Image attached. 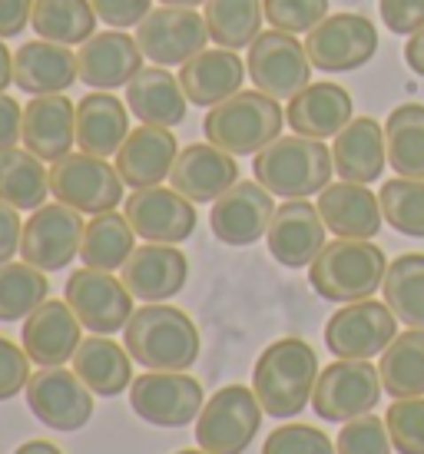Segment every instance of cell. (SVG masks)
<instances>
[{
    "label": "cell",
    "mask_w": 424,
    "mask_h": 454,
    "mask_svg": "<svg viewBox=\"0 0 424 454\" xmlns=\"http://www.w3.org/2000/svg\"><path fill=\"white\" fill-rule=\"evenodd\" d=\"M123 345L146 372H186L200 358V328L176 305L146 302L126 322Z\"/></svg>",
    "instance_id": "1"
},
{
    "label": "cell",
    "mask_w": 424,
    "mask_h": 454,
    "mask_svg": "<svg viewBox=\"0 0 424 454\" xmlns=\"http://www.w3.org/2000/svg\"><path fill=\"white\" fill-rule=\"evenodd\" d=\"M318 381V355L305 339L272 341L252 368V391L265 415L295 418L312 402Z\"/></svg>",
    "instance_id": "2"
},
{
    "label": "cell",
    "mask_w": 424,
    "mask_h": 454,
    "mask_svg": "<svg viewBox=\"0 0 424 454\" xmlns=\"http://www.w3.org/2000/svg\"><path fill=\"white\" fill-rule=\"evenodd\" d=\"M252 173L272 196L282 200H309L332 183L335 163L332 150L312 137H279L263 153H255Z\"/></svg>",
    "instance_id": "3"
},
{
    "label": "cell",
    "mask_w": 424,
    "mask_h": 454,
    "mask_svg": "<svg viewBox=\"0 0 424 454\" xmlns=\"http://www.w3.org/2000/svg\"><path fill=\"white\" fill-rule=\"evenodd\" d=\"M385 253L372 239H335L309 265V286L325 302H362L385 286Z\"/></svg>",
    "instance_id": "4"
},
{
    "label": "cell",
    "mask_w": 424,
    "mask_h": 454,
    "mask_svg": "<svg viewBox=\"0 0 424 454\" xmlns=\"http://www.w3.org/2000/svg\"><path fill=\"white\" fill-rule=\"evenodd\" d=\"M282 123H286V114L275 97L263 90H239L236 97L209 106V114L202 120V133L212 146L232 156H255L282 137Z\"/></svg>",
    "instance_id": "5"
},
{
    "label": "cell",
    "mask_w": 424,
    "mask_h": 454,
    "mask_svg": "<svg viewBox=\"0 0 424 454\" xmlns=\"http://www.w3.org/2000/svg\"><path fill=\"white\" fill-rule=\"evenodd\" d=\"M123 176L103 156L93 153H67L51 166V192L53 200L70 206L83 215L110 213L123 202Z\"/></svg>",
    "instance_id": "6"
},
{
    "label": "cell",
    "mask_w": 424,
    "mask_h": 454,
    "mask_svg": "<svg viewBox=\"0 0 424 454\" xmlns=\"http://www.w3.org/2000/svg\"><path fill=\"white\" fill-rule=\"evenodd\" d=\"M263 404L246 385H225L202 404L196 418V442L209 454H242L259 434Z\"/></svg>",
    "instance_id": "7"
},
{
    "label": "cell",
    "mask_w": 424,
    "mask_h": 454,
    "mask_svg": "<svg viewBox=\"0 0 424 454\" xmlns=\"http://www.w3.org/2000/svg\"><path fill=\"white\" fill-rule=\"evenodd\" d=\"M381 372L368 358H338L318 372L312 391V408L322 421L345 425L351 418H362L374 411L381 402Z\"/></svg>",
    "instance_id": "8"
},
{
    "label": "cell",
    "mask_w": 424,
    "mask_h": 454,
    "mask_svg": "<svg viewBox=\"0 0 424 454\" xmlns=\"http://www.w3.org/2000/svg\"><path fill=\"white\" fill-rule=\"evenodd\" d=\"M246 70L255 90H263L275 100H292L312 83V60H309L305 43H299L295 34L275 30V27L249 43Z\"/></svg>",
    "instance_id": "9"
},
{
    "label": "cell",
    "mask_w": 424,
    "mask_h": 454,
    "mask_svg": "<svg viewBox=\"0 0 424 454\" xmlns=\"http://www.w3.org/2000/svg\"><path fill=\"white\" fill-rule=\"evenodd\" d=\"M202 404V385L186 372H146L130 385V408L156 428H186Z\"/></svg>",
    "instance_id": "10"
},
{
    "label": "cell",
    "mask_w": 424,
    "mask_h": 454,
    "mask_svg": "<svg viewBox=\"0 0 424 454\" xmlns=\"http://www.w3.org/2000/svg\"><path fill=\"white\" fill-rule=\"evenodd\" d=\"M305 51L315 70L349 74L378 53V27L362 13H328L315 30H309Z\"/></svg>",
    "instance_id": "11"
},
{
    "label": "cell",
    "mask_w": 424,
    "mask_h": 454,
    "mask_svg": "<svg viewBox=\"0 0 424 454\" xmlns=\"http://www.w3.org/2000/svg\"><path fill=\"white\" fill-rule=\"evenodd\" d=\"M67 305L76 312L80 325L93 332V335H113V332H123L130 316L137 312L133 309V295L123 286V278H113L103 269H76L67 278V289H63Z\"/></svg>",
    "instance_id": "12"
},
{
    "label": "cell",
    "mask_w": 424,
    "mask_h": 454,
    "mask_svg": "<svg viewBox=\"0 0 424 454\" xmlns=\"http://www.w3.org/2000/svg\"><path fill=\"white\" fill-rule=\"evenodd\" d=\"M209 27L192 7H156L137 24V43L156 67H183L206 51Z\"/></svg>",
    "instance_id": "13"
},
{
    "label": "cell",
    "mask_w": 424,
    "mask_h": 454,
    "mask_svg": "<svg viewBox=\"0 0 424 454\" xmlns=\"http://www.w3.org/2000/svg\"><path fill=\"white\" fill-rule=\"evenodd\" d=\"M398 335V316L388 302H362L342 305L335 316L325 322V345L335 358H374L381 355Z\"/></svg>",
    "instance_id": "14"
},
{
    "label": "cell",
    "mask_w": 424,
    "mask_h": 454,
    "mask_svg": "<svg viewBox=\"0 0 424 454\" xmlns=\"http://www.w3.org/2000/svg\"><path fill=\"white\" fill-rule=\"evenodd\" d=\"M83 213H76L63 202H43L40 209L30 213L20 239V255L24 262L37 265L43 272H60L80 255L83 246Z\"/></svg>",
    "instance_id": "15"
},
{
    "label": "cell",
    "mask_w": 424,
    "mask_h": 454,
    "mask_svg": "<svg viewBox=\"0 0 424 454\" xmlns=\"http://www.w3.org/2000/svg\"><path fill=\"white\" fill-rule=\"evenodd\" d=\"M27 404L53 431H80L93 418V391L67 368H40L27 381Z\"/></svg>",
    "instance_id": "16"
},
{
    "label": "cell",
    "mask_w": 424,
    "mask_h": 454,
    "mask_svg": "<svg viewBox=\"0 0 424 454\" xmlns=\"http://www.w3.org/2000/svg\"><path fill=\"white\" fill-rule=\"evenodd\" d=\"M272 215V192L265 190L259 179H239L236 186H229L212 202L209 229L225 246H252L269 232Z\"/></svg>",
    "instance_id": "17"
},
{
    "label": "cell",
    "mask_w": 424,
    "mask_h": 454,
    "mask_svg": "<svg viewBox=\"0 0 424 454\" xmlns=\"http://www.w3.org/2000/svg\"><path fill=\"white\" fill-rule=\"evenodd\" d=\"M123 215L130 219L133 232L146 242L176 246L196 232V202L176 192L173 186L169 190H162V186L133 190V196L123 206Z\"/></svg>",
    "instance_id": "18"
},
{
    "label": "cell",
    "mask_w": 424,
    "mask_h": 454,
    "mask_svg": "<svg viewBox=\"0 0 424 454\" xmlns=\"http://www.w3.org/2000/svg\"><path fill=\"white\" fill-rule=\"evenodd\" d=\"M325 226L318 206L309 200H286L275 206L272 226L265 232L269 253L279 265L286 269H305L315 262V255L325 249Z\"/></svg>",
    "instance_id": "19"
},
{
    "label": "cell",
    "mask_w": 424,
    "mask_h": 454,
    "mask_svg": "<svg viewBox=\"0 0 424 454\" xmlns=\"http://www.w3.org/2000/svg\"><path fill=\"white\" fill-rule=\"evenodd\" d=\"M120 278L139 302H166L183 292L189 278V262L176 246L146 242L133 249V255L120 269Z\"/></svg>",
    "instance_id": "20"
},
{
    "label": "cell",
    "mask_w": 424,
    "mask_h": 454,
    "mask_svg": "<svg viewBox=\"0 0 424 454\" xmlns=\"http://www.w3.org/2000/svg\"><path fill=\"white\" fill-rule=\"evenodd\" d=\"M80 318L76 312L57 299H47L43 305H37L30 316L24 318V352L30 355V362L40 368H57L74 362L76 348H80Z\"/></svg>",
    "instance_id": "21"
},
{
    "label": "cell",
    "mask_w": 424,
    "mask_h": 454,
    "mask_svg": "<svg viewBox=\"0 0 424 454\" xmlns=\"http://www.w3.org/2000/svg\"><path fill=\"white\" fill-rule=\"evenodd\" d=\"M176 192H183L192 202H216L229 186L239 183V163L232 153L206 143H189L186 150H179L169 173Z\"/></svg>",
    "instance_id": "22"
},
{
    "label": "cell",
    "mask_w": 424,
    "mask_h": 454,
    "mask_svg": "<svg viewBox=\"0 0 424 454\" xmlns=\"http://www.w3.org/2000/svg\"><path fill=\"white\" fill-rule=\"evenodd\" d=\"M176 156H179V143L173 129L143 123L130 129L126 143L120 146L116 169L130 190H150V186H162V179H169Z\"/></svg>",
    "instance_id": "23"
},
{
    "label": "cell",
    "mask_w": 424,
    "mask_h": 454,
    "mask_svg": "<svg viewBox=\"0 0 424 454\" xmlns=\"http://www.w3.org/2000/svg\"><path fill=\"white\" fill-rule=\"evenodd\" d=\"M76 70H80V80L93 90L126 87L143 70V51L123 30H103V34H93L87 43H80Z\"/></svg>",
    "instance_id": "24"
},
{
    "label": "cell",
    "mask_w": 424,
    "mask_h": 454,
    "mask_svg": "<svg viewBox=\"0 0 424 454\" xmlns=\"http://www.w3.org/2000/svg\"><path fill=\"white\" fill-rule=\"evenodd\" d=\"M318 213H322L328 232L338 239H372L381 232V202L362 183H328L318 192Z\"/></svg>",
    "instance_id": "25"
},
{
    "label": "cell",
    "mask_w": 424,
    "mask_h": 454,
    "mask_svg": "<svg viewBox=\"0 0 424 454\" xmlns=\"http://www.w3.org/2000/svg\"><path fill=\"white\" fill-rule=\"evenodd\" d=\"M351 114H355V103H351L349 90L332 83V80H322V83H309L302 93L288 100L286 123L299 137L328 139L349 127Z\"/></svg>",
    "instance_id": "26"
},
{
    "label": "cell",
    "mask_w": 424,
    "mask_h": 454,
    "mask_svg": "<svg viewBox=\"0 0 424 454\" xmlns=\"http://www.w3.org/2000/svg\"><path fill=\"white\" fill-rule=\"evenodd\" d=\"M76 143V106L63 93L34 97L24 110V146L43 163H57Z\"/></svg>",
    "instance_id": "27"
},
{
    "label": "cell",
    "mask_w": 424,
    "mask_h": 454,
    "mask_svg": "<svg viewBox=\"0 0 424 454\" xmlns=\"http://www.w3.org/2000/svg\"><path fill=\"white\" fill-rule=\"evenodd\" d=\"M80 80L76 70V53L63 43L53 40H27L20 51L13 53V83L30 93V97H43V93H63Z\"/></svg>",
    "instance_id": "28"
},
{
    "label": "cell",
    "mask_w": 424,
    "mask_h": 454,
    "mask_svg": "<svg viewBox=\"0 0 424 454\" xmlns=\"http://www.w3.org/2000/svg\"><path fill=\"white\" fill-rule=\"evenodd\" d=\"M246 64L239 60L236 51L229 47H212V51L196 53L192 60L183 64L179 70V83L186 90V100L196 106H216V103L236 97L242 83H246Z\"/></svg>",
    "instance_id": "29"
},
{
    "label": "cell",
    "mask_w": 424,
    "mask_h": 454,
    "mask_svg": "<svg viewBox=\"0 0 424 454\" xmlns=\"http://www.w3.org/2000/svg\"><path fill=\"white\" fill-rule=\"evenodd\" d=\"M130 137V106L110 90H93L76 103V143L83 153L110 160Z\"/></svg>",
    "instance_id": "30"
},
{
    "label": "cell",
    "mask_w": 424,
    "mask_h": 454,
    "mask_svg": "<svg viewBox=\"0 0 424 454\" xmlns=\"http://www.w3.org/2000/svg\"><path fill=\"white\" fill-rule=\"evenodd\" d=\"M332 163H335L338 179H349V183L368 186L374 179H381L388 163L385 127L372 116L351 120L332 143Z\"/></svg>",
    "instance_id": "31"
},
{
    "label": "cell",
    "mask_w": 424,
    "mask_h": 454,
    "mask_svg": "<svg viewBox=\"0 0 424 454\" xmlns=\"http://www.w3.org/2000/svg\"><path fill=\"white\" fill-rule=\"evenodd\" d=\"M126 106L139 123L179 127L186 120V90L166 67H143L126 83Z\"/></svg>",
    "instance_id": "32"
},
{
    "label": "cell",
    "mask_w": 424,
    "mask_h": 454,
    "mask_svg": "<svg viewBox=\"0 0 424 454\" xmlns=\"http://www.w3.org/2000/svg\"><path fill=\"white\" fill-rule=\"evenodd\" d=\"M133 358L126 352V345H116L110 335H90L80 341L74 355V372L93 395L116 398L120 391L133 385Z\"/></svg>",
    "instance_id": "33"
},
{
    "label": "cell",
    "mask_w": 424,
    "mask_h": 454,
    "mask_svg": "<svg viewBox=\"0 0 424 454\" xmlns=\"http://www.w3.org/2000/svg\"><path fill=\"white\" fill-rule=\"evenodd\" d=\"M137 249V232L130 226V219L120 215L116 209L110 213H97L83 229V246H80V259L90 269H103V272H116L123 269L126 259Z\"/></svg>",
    "instance_id": "34"
},
{
    "label": "cell",
    "mask_w": 424,
    "mask_h": 454,
    "mask_svg": "<svg viewBox=\"0 0 424 454\" xmlns=\"http://www.w3.org/2000/svg\"><path fill=\"white\" fill-rule=\"evenodd\" d=\"M391 398H424V328L398 332L378 362Z\"/></svg>",
    "instance_id": "35"
},
{
    "label": "cell",
    "mask_w": 424,
    "mask_h": 454,
    "mask_svg": "<svg viewBox=\"0 0 424 454\" xmlns=\"http://www.w3.org/2000/svg\"><path fill=\"white\" fill-rule=\"evenodd\" d=\"M388 166L408 179H424V103H401L385 120Z\"/></svg>",
    "instance_id": "36"
},
{
    "label": "cell",
    "mask_w": 424,
    "mask_h": 454,
    "mask_svg": "<svg viewBox=\"0 0 424 454\" xmlns=\"http://www.w3.org/2000/svg\"><path fill=\"white\" fill-rule=\"evenodd\" d=\"M51 196V169L30 150H0V200L17 209H40Z\"/></svg>",
    "instance_id": "37"
},
{
    "label": "cell",
    "mask_w": 424,
    "mask_h": 454,
    "mask_svg": "<svg viewBox=\"0 0 424 454\" xmlns=\"http://www.w3.org/2000/svg\"><path fill=\"white\" fill-rule=\"evenodd\" d=\"M97 20L100 17L90 0H37L30 27L37 30V37L76 47L97 34Z\"/></svg>",
    "instance_id": "38"
},
{
    "label": "cell",
    "mask_w": 424,
    "mask_h": 454,
    "mask_svg": "<svg viewBox=\"0 0 424 454\" xmlns=\"http://www.w3.org/2000/svg\"><path fill=\"white\" fill-rule=\"evenodd\" d=\"M206 27L216 47H249L263 34V0H206Z\"/></svg>",
    "instance_id": "39"
},
{
    "label": "cell",
    "mask_w": 424,
    "mask_h": 454,
    "mask_svg": "<svg viewBox=\"0 0 424 454\" xmlns=\"http://www.w3.org/2000/svg\"><path fill=\"white\" fill-rule=\"evenodd\" d=\"M385 302L408 328H424V253H404L388 262Z\"/></svg>",
    "instance_id": "40"
},
{
    "label": "cell",
    "mask_w": 424,
    "mask_h": 454,
    "mask_svg": "<svg viewBox=\"0 0 424 454\" xmlns=\"http://www.w3.org/2000/svg\"><path fill=\"white\" fill-rule=\"evenodd\" d=\"M47 272L30 262L0 265V322H24L37 305L47 302Z\"/></svg>",
    "instance_id": "41"
},
{
    "label": "cell",
    "mask_w": 424,
    "mask_h": 454,
    "mask_svg": "<svg viewBox=\"0 0 424 454\" xmlns=\"http://www.w3.org/2000/svg\"><path fill=\"white\" fill-rule=\"evenodd\" d=\"M378 202H381L385 223L395 232L424 239V179H388L378 192Z\"/></svg>",
    "instance_id": "42"
},
{
    "label": "cell",
    "mask_w": 424,
    "mask_h": 454,
    "mask_svg": "<svg viewBox=\"0 0 424 454\" xmlns=\"http://www.w3.org/2000/svg\"><path fill=\"white\" fill-rule=\"evenodd\" d=\"M385 425L398 454H424V398H395Z\"/></svg>",
    "instance_id": "43"
},
{
    "label": "cell",
    "mask_w": 424,
    "mask_h": 454,
    "mask_svg": "<svg viewBox=\"0 0 424 454\" xmlns=\"http://www.w3.org/2000/svg\"><path fill=\"white\" fill-rule=\"evenodd\" d=\"M391 434L388 425L378 415H362L345 421V428L338 431L335 454H391Z\"/></svg>",
    "instance_id": "44"
},
{
    "label": "cell",
    "mask_w": 424,
    "mask_h": 454,
    "mask_svg": "<svg viewBox=\"0 0 424 454\" xmlns=\"http://www.w3.org/2000/svg\"><path fill=\"white\" fill-rule=\"evenodd\" d=\"M265 20L286 34H309L328 17V0H263Z\"/></svg>",
    "instance_id": "45"
},
{
    "label": "cell",
    "mask_w": 424,
    "mask_h": 454,
    "mask_svg": "<svg viewBox=\"0 0 424 454\" xmlns=\"http://www.w3.org/2000/svg\"><path fill=\"white\" fill-rule=\"evenodd\" d=\"M263 454H335V444L312 425H282L265 438Z\"/></svg>",
    "instance_id": "46"
},
{
    "label": "cell",
    "mask_w": 424,
    "mask_h": 454,
    "mask_svg": "<svg viewBox=\"0 0 424 454\" xmlns=\"http://www.w3.org/2000/svg\"><path fill=\"white\" fill-rule=\"evenodd\" d=\"M27 381H30V355L0 335V402H11L13 395L27 391Z\"/></svg>",
    "instance_id": "47"
},
{
    "label": "cell",
    "mask_w": 424,
    "mask_h": 454,
    "mask_svg": "<svg viewBox=\"0 0 424 454\" xmlns=\"http://www.w3.org/2000/svg\"><path fill=\"white\" fill-rule=\"evenodd\" d=\"M381 20L391 34H408L424 27V0H378Z\"/></svg>",
    "instance_id": "48"
},
{
    "label": "cell",
    "mask_w": 424,
    "mask_h": 454,
    "mask_svg": "<svg viewBox=\"0 0 424 454\" xmlns=\"http://www.w3.org/2000/svg\"><path fill=\"white\" fill-rule=\"evenodd\" d=\"M90 4L103 24L116 27V30L139 24L153 11V0H90Z\"/></svg>",
    "instance_id": "49"
},
{
    "label": "cell",
    "mask_w": 424,
    "mask_h": 454,
    "mask_svg": "<svg viewBox=\"0 0 424 454\" xmlns=\"http://www.w3.org/2000/svg\"><path fill=\"white\" fill-rule=\"evenodd\" d=\"M20 239H24V223H20V209L11 202L0 200V265L11 262L20 253Z\"/></svg>",
    "instance_id": "50"
},
{
    "label": "cell",
    "mask_w": 424,
    "mask_h": 454,
    "mask_svg": "<svg viewBox=\"0 0 424 454\" xmlns=\"http://www.w3.org/2000/svg\"><path fill=\"white\" fill-rule=\"evenodd\" d=\"M17 139H24V110L13 97L0 93V150H13Z\"/></svg>",
    "instance_id": "51"
},
{
    "label": "cell",
    "mask_w": 424,
    "mask_h": 454,
    "mask_svg": "<svg viewBox=\"0 0 424 454\" xmlns=\"http://www.w3.org/2000/svg\"><path fill=\"white\" fill-rule=\"evenodd\" d=\"M34 4L37 0H0V37H20L34 20Z\"/></svg>",
    "instance_id": "52"
},
{
    "label": "cell",
    "mask_w": 424,
    "mask_h": 454,
    "mask_svg": "<svg viewBox=\"0 0 424 454\" xmlns=\"http://www.w3.org/2000/svg\"><path fill=\"white\" fill-rule=\"evenodd\" d=\"M404 60H408V67H412L414 74L424 76V27L408 37V43H404Z\"/></svg>",
    "instance_id": "53"
},
{
    "label": "cell",
    "mask_w": 424,
    "mask_h": 454,
    "mask_svg": "<svg viewBox=\"0 0 424 454\" xmlns=\"http://www.w3.org/2000/svg\"><path fill=\"white\" fill-rule=\"evenodd\" d=\"M13 83V57L11 51L4 47V37H0V93Z\"/></svg>",
    "instance_id": "54"
},
{
    "label": "cell",
    "mask_w": 424,
    "mask_h": 454,
    "mask_svg": "<svg viewBox=\"0 0 424 454\" xmlns=\"http://www.w3.org/2000/svg\"><path fill=\"white\" fill-rule=\"evenodd\" d=\"M13 454H63V451L53 442H40V438H37V442L20 444V448H17Z\"/></svg>",
    "instance_id": "55"
},
{
    "label": "cell",
    "mask_w": 424,
    "mask_h": 454,
    "mask_svg": "<svg viewBox=\"0 0 424 454\" xmlns=\"http://www.w3.org/2000/svg\"><path fill=\"white\" fill-rule=\"evenodd\" d=\"M160 4H166V7H206V0H160Z\"/></svg>",
    "instance_id": "56"
},
{
    "label": "cell",
    "mask_w": 424,
    "mask_h": 454,
    "mask_svg": "<svg viewBox=\"0 0 424 454\" xmlns=\"http://www.w3.org/2000/svg\"><path fill=\"white\" fill-rule=\"evenodd\" d=\"M176 454H209V451H202L200 448V451H176Z\"/></svg>",
    "instance_id": "57"
}]
</instances>
